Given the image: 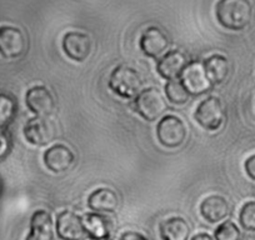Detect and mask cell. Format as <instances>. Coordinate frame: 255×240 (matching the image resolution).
Segmentation results:
<instances>
[{
	"label": "cell",
	"instance_id": "14",
	"mask_svg": "<svg viewBox=\"0 0 255 240\" xmlns=\"http://www.w3.org/2000/svg\"><path fill=\"white\" fill-rule=\"evenodd\" d=\"M188 56L179 50H173L166 53L158 62L156 69L160 77L166 80L178 79L189 64Z\"/></svg>",
	"mask_w": 255,
	"mask_h": 240
},
{
	"label": "cell",
	"instance_id": "3",
	"mask_svg": "<svg viewBox=\"0 0 255 240\" xmlns=\"http://www.w3.org/2000/svg\"><path fill=\"white\" fill-rule=\"evenodd\" d=\"M136 113L148 121H154L166 112L165 99L155 88H149L139 93L134 102Z\"/></svg>",
	"mask_w": 255,
	"mask_h": 240
},
{
	"label": "cell",
	"instance_id": "9",
	"mask_svg": "<svg viewBox=\"0 0 255 240\" xmlns=\"http://www.w3.org/2000/svg\"><path fill=\"white\" fill-rule=\"evenodd\" d=\"M181 83L189 94L193 95H202L207 93L212 88V83L208 79L203 64L198 62H190L184 72L181 73Z\"/></svg>",
	"mask_w": 255,
	"mask_h": 240
},
{
	"label": "cell",
	"instance_id": "26",
	"mask_svg": "<svg viewBox=\"0 0 255 240\" xmlns=\"http://www.w3.org/2000/svg\"><path fill=\"white\" fill-rule=\"evenodd\" d=\"M9 149V140L3 131H0V158L5 155Z\"/></svg>",
	"mask_w": 255,
	"mask_h": 240
},
{
	"label": "cell",
	"instance_id": "15",
	"mask_svg": "<svg viewBox=\"0 0 255 240\" xmlns=\"http://www.w3.org/2000/svg\"><path fill=\"white\" fill-rule=\"evenodd\" d=\"M200 213L207 222L219 223L230 214V205L225 198L220 195H210L200 204Z\"/></svg>",
	"mask_w": 255,
	"mask_h": 240
},
{
	"label": "cell",
	"instance_id": "11",
	"mask_svg": "<svg viewBox=\"0 0 255 240\" xmlns=\"http://www.w3.org/2000/svg\"><path fill=\"white\" fill-rule=\"evenodd\" d=\"M26 107L36 117H46L55 109V99L45 87H34L28 90L25 97Z\"/></svg>",
	"mask_w": 255,
	"mask_h": 240
},
{
	"label": "cell",
	"instance_id": "25",
	"mask_svg": "<svg viewBox=\"0 0 255 240\" xmlns=\"http://www.w3.org/2000/svg\"><path fill=\"white\" fill-rule=\"evenodd\" d=\"M245 171L249 175V178L255 182V154L249 156L245 161Z\"/></svg>",
	"mask_w": 255,
	"mask_h": 240
},
{
	"label": "cell",
	"instance_id": "20",
	"mask_svg": "<svg viewBox=\"0 0 255 240\" xmlns=\"http://www.w3.org/2000/svg\"><path fill=\"white\" fill-rule=\"evenodd\" d=\"M85 228H87L88 235L94 239H105L110 234V223L104 217L98 214H88L84 219Z\"/></svg>",
	"mask_w": 255,
	"mask_h": 240
},
{
	"label": "cell",
	"instance_id": "22",
	"mask_svg": "<svg viewBox=\"0 0 255 240\" xmlns=\"http://www.w3.org/2000/svg\"><path fill=\"white\" fill-rule=\"evenodd\" d=\"M215 240H240L242 232L233 222H224L215 229Z\"/></svg>",
	"mask_w": 255,
	"mask_h": 240
},
{
	"label": "cell",
	"instance_id": "16",
	"mask_svg": "<svg viewBox=\"0 0 255 240\" xmlns=\"http://www.w3.org/2000/svg\"><path fill=\"white\" fill-rule=\"evenodd\" d=\"M88 207L95 213H114L119 207V197L117 193L108 188L94 190L88 198Z\"/></svg>",
	"mask_w": 255,
	"mask_h": 240
},
{
	"label": "cell",
	"instance_id": "5",
	"mask_svg": "<svg viewBox=\"0 0 255 240\" xmlns=\"http://www.w3.org/2000/svg\"><path fill=\"white\" fill-rule=\"evenodd\" d=\"M186 126L181 119L175 115H166L158 123L156 136L165 148H178L185 141Z\"/></svg>",
	"mask_w": 255,
	"mask_h": 240
},
{
	"label": "cell",
	"instance_id": "19",
	"mask_svg": "<svg viewBox=\"0 0 255 240\" xmlns=\"http://www.w3.org/2000/svg\"><path fill=\"white\" fill-rule=\"evenodd\" d=\"M159 230L163 240H188L190 237V227L183 218L174 217L164 220Z\"/></svg>",
	"mask_w": 255,
	"mask_h": 240
},
{
	"label": "cell",
	"instance_id": "27",
	"mask_svg": "<svg viewBox=\"0 0 255 240\" xmlns=\"http://www.w3.org/2000/svg\"><path fill=\"white\" fill-rule=\"evenodd\" d=\"M120 240H148V239H146L144 235L139 234V233L136 232H128L123 235Z\"/></svg>",
	"mask_w": 255,
	"mask_h": 240
},
{
	"label": "cell",
	"instance_id": "28",
	"mask_svg": "<svg viewBox=\"0 0 255 240\" xmlns=\"http://www.w3.org/2000/svg\"><path fill=\"white\" fill-rule=\"evenodd\" d=\"M191 240H214V239H213V238L208 234H198V235H195V237L193 238Z\"/></svg>",
	"mask_w": 255,
	"mask_h": 240
},
{
	"label": "cell",
	"instance_id": "10",
	"mask_svg": "<svg viewBox=\"0 0 255 240\" xmlns=\"http://www.w3.org/2000/svg\"><path fill=\"white\" fill-rule=\"evenodd\" d=\"M63 50L74 62H84L92 53V39L80 31H69L63 38Z\"/></svg>",
	"mask_w": 255,
	"mask_h": 240
},
{
	"label": "cell",
	"instance_id": "6",
	"mask_svg": "<svg viewBox=\"0 0 255 240\" xmlns=\"http://www.w3.org/2000/svg\"><path fill=\"white\" fill-rule=\"evenodd\" d=\"M24 135L26 140L36 146L48 145L55 139V124L45 117L33 118L24 126Z\"/></svg>",
	"mask_w": 255,
	"mask_h": 240
},
{
	"label": "cell",
	"instance_id": "29",
	"mask_svg": "<svg viewBox=\"0 0 255 240\" xmlns=\"http://www.w3.org/2000/svg\"><path fill=\"white\" fill-rule=\"evenodd\" d=\"M102 240H108V239H102Z\"/></svg>",
	"mask_w": 255,
	"mask_h": 240
},
{
	"label": "cell",
	"instance_id": "1",
	"mask_svg": "<svg viewBox=\"0 0 255 240\" xmlns=\"http://www.w3.org/2000/svg\"><path fill=\"white\" fill-rule=\"evenodd\" d=\"M219 24L229 30H243L253 18V6L249 0H219L215 8Z\"/></svg>",
	"mask_w": 255,
	"mask_h": 240
},
{
	"label": "cell",
	"instance_id": "18",
	"mask_svg": "<svg viewBox=\"0 0 255 240\" xmlns=\"http://www.w3.org/2000/svg\"><path fill=\"white\" fill-rule=\"evenodd\" d=\"M203 68H204L208 79L213 85L224 83L230 72L229 60L219 54H214L205 59L203 63Z\"/></svg>",
	"mask_w": 255,
	"mask_h": 240
},
{
	"label": "cell",
	"instance_id": "13",
	"mask_svg": "<svg viewBox=\"0 0 255 240\" xmlns=\"http://www.w3.org/2000/svg\"><path fill=\"white\" fill-rule=\"evenodd\" d=\"M74 153L63 144H56L44 153V164L53 173H64L74 164Z\"/></svg>",
	"mask_w": 255,
	"mask_h": 240
},
{
	"label": "cell",
	"instance_id": "17",
	"mask_svg": "<svg viewBox=\"0 0 255 240\" xmlns=\"http://www.w3.org/2000/svg\"><path fill=\"white\" fill-rule=\"evenodd\" d=\"M26 240H53V220L48 212L38 210L34 213Z\"/></svg>",
	"mask_w": 255,
	"mask_h": 240
},
{
	"label": "cell",
	"instance_id": "2",
	"mask_svg": "<svg viewBox=\"0 0 255 240\" xmlns=\"http://www.w3.org/2000/svg\"><path fill=\"white\" fill-rule=\"evenodd\" d=\"M141 79L135 69L125 65L115 68L109 78V88L123 98L136 97L140 92Z\"/></svg>",
	"mask_w": 255,
	"mask_h": 240
},
{
	"label": "cell",
	"instance_id": "8",
	"mask_svg": "<svg viewBox=\"0 0 255 240\" xmlns=\"http://www.w3.org/2000/svg\"><path fill=\"white\" fill-rule=\"evenodd\" d=\"M26 50V39L23 31L14 26H0V54L6 59H15Z\"/></svg>",
	"mask_w": 255,
	"mask_h": 240
},
{
	"label": "cell",
	"instance_id": "24",
	"mask_svg": "<svg viewBox=\"0 0 255 240\" xmlns=\"http://www.w3.org/2000/svg\"><path fill=\"white\" fill-rule=\"evenodd\" d=\"M240 225L248 232H255V202H248L243 205L239 214Z\"/></svg>",
	"mask_w": 255,
	"mask_h": 240
},
{
	"label": "cell",
	"instance_id": "23",
	"mask_svg": "<svg viewBox=\"0 0 255 240\" xmlns=\"http://www.w3.org/2000/svg\"><path fill=\"white\" fill-rule=\"evenodd\" d=\"M15 102L5 94H0V128L11 121L15 114Z\"/></svg>",
	"mask_w": 255,
	"mask_h": 240
},
{
	"label": "cell",
	"instance_id": "12",
	"mask_svg": "<svg viewBox=\"0 0 255 240\" xmlns=\"http://www.w3.org/2000/svg\"><path fill=\"white\" fill-rule=\"evenodd\" d=\"M140 49L146 56L158 58L169 48V38L161 29L150 26L145 29L140 36Z\"/></svg>",
	"mask_w": 255,
	"mask_h": 240
},
{
	"label": "cell",
	"instance_id": "7",
	"mask_svg": "<svg viewBox=\"0 0 255 240\" xmlns=\"http://www.w3.org/2000/svg\"><path fill=\"white\" fill-rule=\"evenodd\" d=\"M56 233L61 240H84L88 237L84 220L69 210L59 213L56 217Z\"/></svg>",
	"mask_w": 255,
	"mask_h": 240
},
{
	"label": "cell",
	"instance_id": "21",
	"mask_svg": "<svg viewBox=\"0 0 255 240\" xmlns=\"http://www.w3.org/2000/svg\"><path fill=\"white\" fill-rule=\"evenodd\" d=\"M165 94L169 102L176 105L186 104V102L189 100V97H190L186 88L181 83V80L178 79L168 80V83L165 85Z\"/></svg>",
	"mask_w": 255,
	"mask_h": 240
},
{
	"label": "cell",
	"instance_id": "4",
	"mask_svg": "<svg viewBox=\"0 0 255 240\" xmlns=\"http://www.w3.org/2000/svg\"><path fill=\"white\" fill-rule=\"evenodd\" d=\"M194 118L202 128L209 131L218 130L225 120L224 105L219 98H207L198 105Z\"/></svg>",
	"mask_w": 255,
	"mask_h": 240
}]
</instances>
